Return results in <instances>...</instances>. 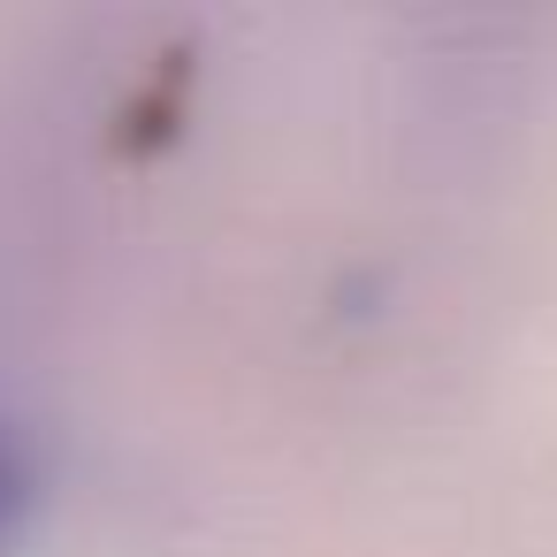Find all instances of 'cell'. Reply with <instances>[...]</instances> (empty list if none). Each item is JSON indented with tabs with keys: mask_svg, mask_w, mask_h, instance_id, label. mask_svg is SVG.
Instances as JSON below:
<instances>
[{
	"mask_svg": "<svg viewBox=\"0 0 557 557\" xmlns=\"http://www.w3.org/2000/svg\"><path fill=\"white\" fill-rule=\"evenodd\" d=\"M32 496H39V466H32V443H24V435H16L9 420H0V557L16 549Z\"/></svg>",
	"mask_w": 557,
	"mask_h": 557,
	"instance_id": "6da1fadb",
	"label": "cell"
}]
</instances>
